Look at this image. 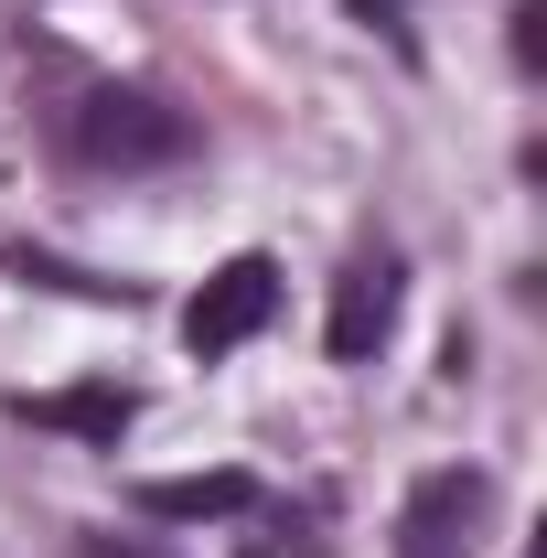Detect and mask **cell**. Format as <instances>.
<instances>
[{
    "mask_svg": "<svg viewBox=\"0 0 547 558\" xmlns=\"http://www.w3.org/2000/svg\"><path fill=\"white\" fill-rule=\"evenodd\" d=\"M75 150L86 161H183L194 150V119L183 108H161V97H139V86H108V97H86L75 108Z\"/></svg>",
    "mask_w": 547,
    "mask_h": 558,
    "instance_id": "cell-1",
    "label": "cell"
},
{
    "mask_svg": "<svg viewBox=\"0 0 547 558\" xmlns=\"http://www.w3.org/2000/svg\"><path fill=\"white\" fill-rule=\"evenodd\" d=\"M269 312H279V269H269V258H226V269L194 290V312H183V344L226 354V344H247Z\"/></svg>",
    "mask_w": 547,
    "mask_h": 558,
    "instance_id": "cell-2",
    "label": "cell"
},
{
    "mask_svg": "<svg viewBox=\"0 0 547 558\" xmlns=\"http://www.w3.org/2000/svg\"><path fill=\"white\" fill-rule=\"evenodd\" d=\"M387 333H398V269H387V258H354V269L333 279V323H323V344H333V365H365Z\"/></svg>",
    "mask_w": 547,
    "mask_h": 558,
    "instance_id": "cell-3",
    "label": "cell"
},
{
    "mask_svg": "<svg viewBox=\"0 0 547 558\" xmlns=\"http://www.w3.org/2000/svg\"><path fill=\"white\" fill-rule=\"evenodd\" d=\"M473 515H483L473 473H418L409 526H398V558H462V548H473Z\"/></svg>",
    "mask_w": 547,
    "mask_h": 558,
    "instance_id": "cell-4",
    "label": "cell"
},
{
    "mask_svg": "<svg viewBox=\"0 0 547 558\" xmlns=\"http://www.w3.org/2000/svg\"><path fill=\"white\" fill-rule=\"evenodd\" d=\"M258 484L236 473V462H215V473H161V484H139V515H161V526H215V515H247Z\"/></svg>",
    "mask_w": 547,
    "mask_h": 558,
    "instance_id": "cell-5",
    "label": "cell"
},
{
    "mask_svg": "<svg viewBox=\"0 0 547 558\" xmlns=\"http://www.w3.org/2000/svg\"><path fill=\"white\" fill-rule=\"evenodd\" d=\"M22 418H33V429H65V440H97V451H119L130 418H139V398H130V387H44V398H22Z\"/></svg>",
    "mask_w": 547,
    "mask_h": 558,
    "instance_id": "cell-6",
    "label": "cell"
},
{
    "mask_svg": "<svg viewBox=\"0 0 547 558\" xmlns=\"http://www.w3.org/2000/svg\"><path fill=\"white\" fill-rule=\"evenodd\" d=\"M75 558H161V548H139V537H86Z\"/></svg>",
    "mask_w": 547,
    "mask_h": 558,
    "instance_id": "cell-7",
    "label": "cell"
}]
</instances>
